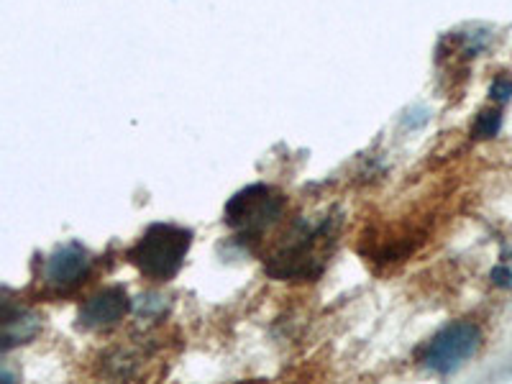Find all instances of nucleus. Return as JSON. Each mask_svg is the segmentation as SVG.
<instances>
[{
  "instance_id": "f257e3e1",
  "label": "nucleus",
  "mask_w": 512,
  "mask_h": 384,
  "mask_svg": "<svg viewBox=\"0 0 512 384\" xmlns=\"http://www.w3.org/2000/svg\"><path fill=\"white\" fill-rule=\"evenodd\" d=\"M331 239L328 223L320 226H297L290 236H285L282 246L269 256L267 272L277 280H313L323 269V249Z\"/></svg>"
},
{
  "instance_id": "f03ea898",
  "label": "nucleus",
  "mask_w": 512,
  "mask_h": 384,
  "mask_svg": "<svg viewBox=\"0 0 512 384\" xmlns=\"http://www.w3.org/2000/svg\"><path fill=\"white\" fill-rule=\"evenodd\" d=\"M192 233L177 226H152L141 236L139 244L128 251V259L144 277L154 282L172 280L185 264L190 251Z\"/></svg>"
},
{
  "instance_id": "7ed1b4c3",
  "label": "nucleus",
  "mask_w": 512,
  "mask_h": 384,
  "mask_svg": "<svg viewBox=\"0 0 512 384\" xmlns=\"http://www.w3.org/2000/svg\"><path fill=\"white\" fill-rule=\"evenodd\" d=\"M282 213H285V198L280 192L267 185H251L228 200L223 221L246 239H259L274 223H280Z\"/></svg>"
},
{
  "instance_id": "20e7f679",
  "label": "nucleus",
  "mask_w": 512,
  "mask_h": 384,
  "mask_svg": "<svg viewBox=\"0 0 512 384\" xmlns=\"http://www.w3.org/2000/svg\"><path fill=\"white\" fill-rule=\"evenodd\" d=\"M479 346H482V331H479L477 323L459 320V323H451V326H446L441 333L433 336L431 344L425 346L420 361L438 374L456 372L464 361L477 354Z\"/></svg>"
},
{
  "instance_id": "39448f33",
  "label": "nucleus",
  "mask_w": 512,
  "mask_h": 384,
  "mask_svg": "<svg viewBox=\"0 0 512 384\" xmlns=\"http://www.w3.org/2000/svg\"><path fill=\"white\" fill-rule=\"evenodd\" d=\"M90 254L80 244H67L54 251L44 264V282L54 290H72L90 272Z\"/></svg>"
},
{
  "instance_id": "423d86ee",
  "label": "nucleus",
  "mask_w": 512,
  "mask_h": 384,
  "mask_svg": "<svg viewBox=\"0 0 512 384\" xmlns=\"http://www.w3.org/2000/svg\"><path fill=\"white\" fill-rule=\"evenodd\" d=\"M128 310H131V303H128L126 292L121 287H108L82 303L77 320L85 331H103V328L121 323Z\"/></svg>"
},
{
  "instance_id": "0eeeda50",
  "label": "nucleus",
  "mask_w": 512,
  "mask_h": 384,
  "mask_svg": "<svg viewBox=\"0 0 512 384\" xmlns=\"http://www.w3.org/2000/svg\"><path fill=\"white\" fill-rule=\"evenodd\" d=\"M497 128H500V113L484 111L479 113L477 123H474V134L482 136V139H489V136L497 134Z\"/></svg>"
},
{
  "instance_id": "6e6552de",
  "label": "nucleus",
  "mask_w": 512,
  "mask_h": 384,
  "mask_svg": "<svg viewBox=\"0 0 512 384\" xmlns=\"http://www.w3.org/2000/svg\"><path fill=\"white\" fill-rule=\"evenodd\" d=\"M489 95H492L495 100H500V103H502V100H507L512 95V80H507V77H500V80L492 85Z\"/></svg>"
}]
</instances>
